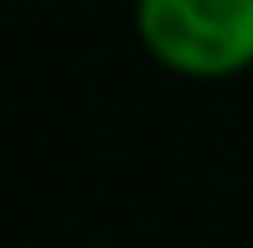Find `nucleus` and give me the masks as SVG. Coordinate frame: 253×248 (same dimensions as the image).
<instances>
[{"mask_svg":"<svg viewBox=\"0 0 253 248\" xmlns=\"http://www.w3.org/2000/svg\"><path fill=\"white\" fill-rule=\"evenodd\" d=\"M146 59L185 83L253 73V0H131Z\"/></svg>","mask_w":253,"mask_h":248,"instance_id":"1","label":"nucleus"}]
</instances>
